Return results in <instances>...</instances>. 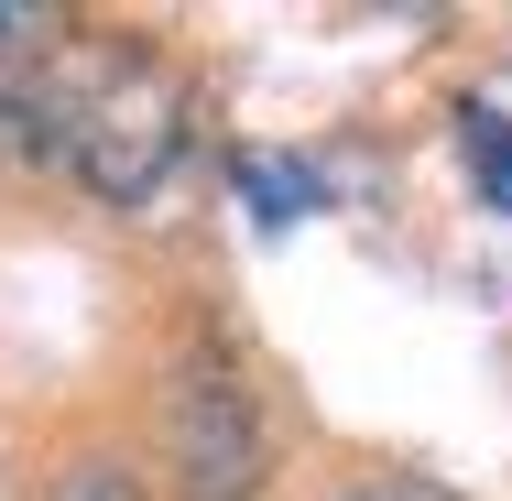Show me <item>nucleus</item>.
Masks as SVG:
<instances>
[{
	"mask_svg": "<svg viewBox=\"0 0 512 501\" xmlns=\"http://www.w3.org/2000/svg\"><path fill=\"white\" fill-rule=\"evenodd\" d=\"M11 120H33L22 142L33 153H66L99 197L142 207L164 186V164L186 153V99H175V77L164 66H142V55H99V77L66 99H11Z\"/></svg>",
	"mask_w": 512,
	"mask_h": 501,
	"instance_id": "nucleus-1",
	"label": "nucleus"
},
{
	"mask_svg": "<svg viewBox=\"0 0 512 501\" xmlns=\"http://www.w3.org/2000/svg\"><path fill=\"white\" fill-rule=\"evenodd\" d=\"M164 436H175L197 501H240V491H251V469H262V414H251V393H240L229 371H175V393H164Z\"/></svg>",
	"mask_w": 512,
	"mask_h": 501,
	"instance_id": "nucleus-2",
	"label": "nucleus"
},
{
	"mask_svg": "<svg viewBox=\"0 0 512 501\" xmlns=\"http://www.w3.org/2000/svg\"><path fill=\"white\" fill-rule=\"evenodd\" d=\"M458 142H469V175H480V197L512 218V120H502L491 99H469V109H458Z\"/></svg>",
	"mask_w": 512,
	"mask_h": 501,
	"instance_id": "nucleus-3",
	"label": "nucleus"
},
{
	"mask_svg": "<svg viewBox=\"0 0 512 501\" xmlns=\"http://www.w3.org/2000/svg\"><path fill=\"white\" fill-rule=\"evenodd\" d=\"M240 197L262 207V218H306V207H316V175H306V164H284V153H240Z\"/></svg>",
	"mask_w": 512,
	"mask_h": 501,
	"instance_id": "nucleus-4",
	"label": "nucleus"
},
{
	"mask_svg": "<svg viewBox=\"0 0 512 501\" xmlns=\"http://www.w3.org/2000/svg\"><path fill=\"white\" fill-rule=\"evenodd\" d=\"M44 501H142V491H131V469H120V458H66Z\"/></svg>",
	"mask_w": 512,
	"mask_h": 501,
	"instance_id": "nucleus-5",
	"label": "nucleus"
},
{
	"mask_svg": "<svg viewBox=\"0 0 512 501\" xmlns=\"http://www.w3.org/2000/svg\"><path fill=\"white\" fill-rule=\"evenodd\" d=\"M55 33H66L55 0H0V55H33V44H55Z\"/></svg>",
	"mask_w": 512,
	"mask_h": 501,
	"instance_id": "nucleus-6",
	"label": "nucleus"
},
{
	"mask_svg": "<svg viewBox=\"0 0 512 501\" xmlns=\"http://www.w3.org/2000/svg\"><path fill=\"white\" fill-rule=\"evenodd\" d=\"M349 501H447L436 480H371V491H349Z\"/></svg>",
	"mask_w": 512,
	"mask_h": 501,
	"instance_id": "nucleus-7",
	"label": "nucleus"
}]
</instances>
